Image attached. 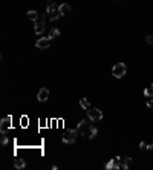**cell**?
<instances>
[{
  "label": "cell",
  "instance_id": "8fae6325",
  "mask_svg": "<svg viewBox=\"0 0 153 170\" xmlns=\"http://www.w3.org/2000/svg\"><path fill=\"white\" fill-rule=\"evenodd\" d=\"M14 167H16V169H25V167H26L25 159H22V158H16V159H14Z\"/></svg>",
  "mask_w": 153,
  "mask_h": 170
},
{
  "label": "cell",
  "instance_id": "9c48e42d",
  "mask_svg": "<svg viewBox=\"0 0 153 170\" xmlns=\"http://www.w3.org/2000/svg\"><path fill=\"white\" fill-rule=\"evenodd\" d=\"M49 98V91L46 89V87H43V89H40L38 93H37V100L38 101H42V103H44L46 100Z\"/></svg>",
  "mask_w": 153,
  "mask_h": 170
},
{
  "label": "cell",
  "instance_id": "5bb4252c",
  "mask_svg": "<svg viewBox=\"0 0 153 170\" xmlns=\"http://www.w3.org/2000/svg\"><path fill=\"white\" fill-rule=\"evenodd\" d=\"M80 106H81L83 109H90V103L87 98H81L80 100Z\"/></svg>",
  "mask_w": 153,
  "mask_h": 170
},
{
  "label": "cell",
  "instance_id": "7c38bea8",
  "mask_svg": "<svg viewBox=\"0 0 153 170\" xmlns=\"http://www.w3.org/2000/svg\"><path fill=\"white\" fill-rule=\"evenodd\" d=\"M132 166V158H121V169L127 170Z\"/></svg>",
  "mask_w": 153,
  "mask_h": 170
},
{
  "label": "cell",
  "instance_id": "9a60e30c",
  "mask_svg": "<svg viewBox=\"0 0 153 170\" xmlns=\"http://www.w3.org/2000/svg\"><path fill=\"white\" fill-rule=\"evenodd\" d=\"M144 97H147V98H152L153 97V84H150L147 89L144 91Z\"/></svg>",
  "mask_w": 153,
  "mask_h": 170
},
{
  "label": "cell",
  "instance_id": "30bf717a",
  "mask_svg": "<svg viewBox=\"0 0 153 170\" xmlns=\"http://www.w3.org/2000/svg\"><path fill=\"white\" fill-rule=\"evenodd\" d=\"M58 8H60L61 16H68L69 12H71V5L69 3H61V5H58Z\"/></svg>",
  "mask_w": 153,
  "mask_h": 170
},
{
  "label": "cell",
  "instance_id": "e0dca14e",
  "mask_svg": "<svg viewBox=\"0 0 153 170\" xmlns=\"http://www.w3.org/2000/svg\"><path fill=\"white\" fill-rule=\"evenodd\" d=\"M97 133H98V129L92 126V127H90V133H89V138H90V140H94V138L97 137Z\"/></svg>",
  "mask_w": 153,
  "mask_h": 170
},
{
  "label": "cell",
  "instance_id": "ac0fdd59",
  "mask_svg": "<svg viewBox=\"0 0 153 170\" xmlns=\"http://www.w3.org/2000/svg\"><path fill=\"white\" fill-rule=\"evenodd\" d=\"M0 142H2V146H6V144H8V137H6L5 133L2 135V140H0Z\"/></svg>",
  "mask_w": 153,
  "mask_h": 170
},
{
  "label": "cell",
  "instance_id": "8992f818",
  "mask_svg": "<svg viewBox=\"0 0 153 170\" xmlns=\"http://www.w3.org/2000/svg\"><path fill=\"white\" fill-rule=\"evenodd\" d=\"M46 29V23H44V16L40 17L37 22H35V26H34V32L37 34V35H40V34H43Z\"/></svg>",
  "mask_w": 153,
  "mask_h": 170
},
{
  "label": "cell",
  "instance_id": "7a4b0ae2",
  "mask_svg": "<svg viewBox=\"0 0 153 170\" xmlns=\"http://www.w3.org/2000/svg\"><path fill=\"white\" fill-rule=\"evenodd\" d=\"M126 71H127V66L124 63H116L114 67H112V75L116 78H123L126 75Z\"/></svg>",
  "mask_w": 153,
  "mask_h": 170
},
{
  "label": "cell",
  "instance_id": "d4e9b609",
  "mask_svg": "<svg viewBox=\"0 0 153 170\" xmlns=\"http://www.w3.org/2000/svg\"><path fill=\"white\" fill-rule=\"evenodd\" d=\"M118 2H119V0H118Z\"/></svg>",
  "mask_w": 153,
  "mask_h": 170
},
{
  "label": "cell",
  "instance_id": "603a6c76",
  "mask_svg": "<svg viewBox=\"0 0 153 170\" xmlns=\"http://www.w3.org/2000/svg\"><path fill=\"white\" fill-rule=\"evenodd\" d=\"M52 5H55L54 0H48V6H52Z\"/></svg>",
  "mask_w": 153,
  "mask_h": 170
},
{
  "label": "cell",
  "instance_id": "4fadbf2b",
  "mask_svg": "<svg viewBox=\"0 0 153 170\" xmlns=\"http://www.w3.org/2000/svg\"><path fill=\"white\" fill-rule=\"evenodd\" d=\"M26 16H28V18L32 20L34 23L38 20V12H37V11H32V9H31V11H28V14H26Z\"/></svg>",
  "mask_w": 153,
  "mask_h": 170
},
{
  "label": "cell",
  "instance_id": "cb8c5ba5",
  "mask_svg": "<svg viewBox=\"0 0 153 170\" xmlns=\"http://www.w3.org/2000/svg\"><path fill=\"white\" fill-rule=\"evenodd\" d=\"M149 149H150V150L153 152V144H150V146H149Z\"/></svg>",
  "mask_w": 153,
  "mask_h": 170
},
{
  "label": "cell",
  "instance_id": "5b68a950",
  "mask_svg": "<svg viewBox=\"0 0 153 170\" xmlns=\"http://www.w3.org/2000/svg\"><path fill=\"white\" fill-rule=\"evenodd\" d=\"M87 117L90 121H99L103 120V112L99 110V109H87Z\"/></svg>",
  "mask_w": 153,
  "mask_h": 170
},
{
  "label": "cell",
  "instance_id": "d6986e66",
  "mask_svg": "<svg viewBox=\"0 0 153 170\" xmlns=\"http://www.w3.org/2000/svg\"><path fill=\"white\" fill-rule=\"evenodd\" d=\"M145 106H147V107H150V109H153V97L147 100V103H145Z\"/></svg>",
  "mask_w": 153,
  "mask_h": 170
},
{
  "label": "cell",
  "instance_id": "ba28073f",
  "mask_svg": "<svg viewBox=\"0 0 153 170\" xmlns=\"http://www.w3.org/2000/svg\"><path fill=\"white\" fill-rule=\"evenodd\" d=\"M51 45V38L49 37H43V38H38L35 42V46L38 47V49H48Z\"/></svg>",
  "mask_w": 153,
  "mask_h": 170
},
{
  "label": "cell",
  "instance_id": "6da1fadb",
  "mask_svg": "<svg viewBox=\"0 0 153 170\" xmlns=\"http://www.w3.org/2000/svg\"><path fill=\"white\" fill-rule=\"evenodd\" d=\"M78 129H69V130H66L64 135H63V141L66 142V144H72V142H75L77 140V135H78Z\"/></svg>",
  "mask_w": 153,
  "mask_h": 170
},
{
  "label": "cell",
  "instance_id": "ffe728a7",
  "mask_svg": "<svg viewBox=\"0 0 153 170\" xmlns=\"http://www.w3.org/2000/svg\"><path fill=\"white\" fill-rule=\"evenodd\" d=\"M139 147H141V149H149V144H147V142H144V141H141V142H139Z\"/></svg>",
  "mask_w": 153,
  "mask_h": 170
},
{
  "label": "cell",
  "instance_id": "52a82bcc",
  "mask_svg": "<svg viewBox=\"0 0 153 170\" xmlns=\"http://www.w3.org/2000/svg\"><path fill=\"white\" fill-rule=\"evenodd\" d=\"M11 121H12V118L11 117H5L2 121H0V132L2 133H6L11 129Z\"/></svg>",
  "mask_w": 153,
  "mask_h": 170
},
{
  "label": "cell",
  "instance_id": "44dd1931",
  "mask_svg": "<svg viewBox=\"0 0 153 170\" xmlns=\"http://www.w3.org/2000/svg\"><path fill=\"white\" fill-rule=\"evenodd\" d=\"M145 40H147L149 45H153V35H147V38H145Z\"/></svg>",
  "mask_w": 153,
  "mask_h": 170
},
{
  "label": "cell",
  "instance_id": "7402d4cb",
  "mask_svg": "<svg viewBox=\"0 0 153 170\" xmlns=\"http://www.w3.org/2000/svg\"><path fill=\"white\" fill-rule=\"evenodd\" d=\"M22 121H23V123H22L23 126H26V124H28V123H26V121H28V118H26V117H23V118H22Z\"/></svg>",
  "mask_w": 153,
  "mask_h": 170
},
{
  "label": "cell",
  "instance_id": "277c9868",
  "mask_svg": "<svg viewBox=\"0 0 153 170\" xmlns=\"http://www.w3.org/2000/svg\"><path fill=\"white\" fill-rule=\"evenodd\" d=\"M48 17H49V20H57V18L63 17V16H61V12H60L58 6L52 5V6H48Z\"/></svg>",
  "mask_w": 153,
  "mask_h": 170
},
{
  "label": "cell",
  "instance_id": "3957f363",
  "mask_svg": "<svg viewBox=\"0 0 153 170\" xmlns=\"http://www.w3.org/2000/svg\"><path fill=\"white\" fill-rule=\"evenodd\" d=\"M90 127H92V126H89L87 120H81V121L78 123V126H77L78 132L81 133L83 137H89V133H90Z\"/></svg>",
  "mask_w": 153,
  "mask_h": 170
},
{
  "label": "cell",
  "instance_id": "2e32d148",
  "mask_svg": "<svg viewBox=\"0 0 153 170\" xmlns=\"http://www.w3.org/2000/svg\"><path fill=\"white\" fill-rule=\"evenodd\" d=\"M58 35H60V31H58L57 28H52V29H51V32H49V35H48V37H49V38L52 40V38H55V37H58Z\"/></svg>",
  "mask_w": 153,
  "mask_h": 170
}]
</instances>
